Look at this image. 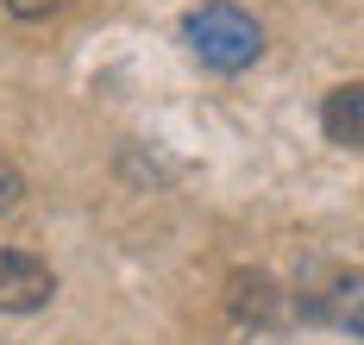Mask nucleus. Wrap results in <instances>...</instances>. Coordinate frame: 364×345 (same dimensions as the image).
<instances>
[{
  "label": "nucleus",
  "mask_w": 364,
  "mask_h": 345,
  "mask_svg": "<svg viewBox=\"0 0 364 345\" xmlns=\"http://www.w3.org/2000/svg\"><path fill=\"white\" fill-rule=\"evenodd\" d=\"M352 327H358V333H364V307H358V314H352Z\"/></svg>",
  "instance_id": "423d86ee"
},
{
  "label": "nucleus",
  "mask_w": 364,
  "mask_h": 345,
  "mask_svg": "<svg viewBox=\"0 0 364 345\" xmlns=\"http://www.w3.org/2000/svg\"><path fill=\"white\" fill-rule=\"evenodd\" d=\"M57 295V276L32 251H0V314H32Z\"/></svg>",
  "instance_id": "f03ea898"
},
{
  "label": "nucleus",
  "mask_w": 364,
  "mask_h": 345,
  "mask_svg": "<svg viewBox=\"0 0 364 345\" xmlns=\"http://www.w3.org/2000/svg\"><path fill=\"white\" fill-rule=\"evenodd\" d=\"M19 195H26V176L0 157V207H19Z\"/></svg>",
  "instance_id": "39448f33"
},
{
  "label": "nucleus",
  "mask_w": 364,
  "mask_h": 345,
  "mask_svg": "<svg viewBox=\"0 0 364 345\" xmlns=\"http://www.w3.org/2000/svg\"><path fill=\"white\" fill-rule=\"evenodd\" d=\"M182 38H188V50H195L208 70H245V63H257V50H264L257 19L239 13V6H226V0L195 6V13L182 19Z\"/></svg>",
  "instance_id": "f257e3e1"
},
{
  "label": "nucleus",
  "mask_w": 364,
  "mask_h": 345,
  "mask_svg": "<svg viewBox=\"0 0 364 345\" xmlns=\"http://www.w3.org/2000/svg\"><path fill=\"white\" fill-rule=\"evenodd\" d=\"M75 0H6L13 19H50V13H70Z\"/></svg>",
  "instance_id": "20e7f679"
},
{
  "label": "nucleus",
  "mask_w": 364,
  "mask_h": 345,
  "mask_svg": "<svg viewBox=\"0 0 364 345\" xmlns=\"http://www.w3.org/2000/svg\"><path fill=\"white\" fill-rule=\"evenodd\" d=\"M321 132H327L333 145L364 151V82H346V88H333L327 101H321Z\"/></svg>",
  "instance_id": "7ed1b4c3"
}]
</instances>
